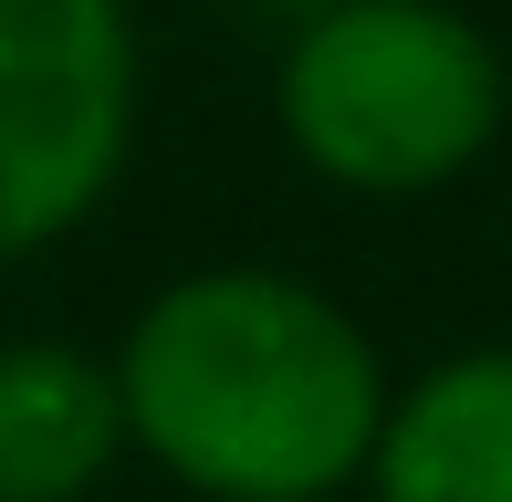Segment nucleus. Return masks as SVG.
I'll list each match as a JSON object with an SVG mask.
<instances>
[{
  "instance_id": "0eeeda50",
  "label": "nucleus",
  "mask_w": 512,
  "mask_h": 502,
  "mask_svg": "<svg viewBox=\"0 0 512 502\" xmlns=\"http://www.w3.org/2000/svg\"><path fill=\"white\" fill-rule=\"evenodd\" d=\"M502 53H512V42H502Z\"/></svg>"
},
{
  "instance_id": "423d86ee",
  "label": "nucleus",
  "mask_w": 512,
  "mask_h": 502,
  "mask_svg": "<svg viewBox=\"0 0 512 502\" xmlns=\"http://www.w3.org/2000/svg\"><path fill=\"white\" fill-rule=\"evenodd\" d=\"M304 11H324V0H304Z\"/></svg>"
},
{
  "instance_id": "7ed1b4c3",
  "label": "nucleus",
  "mask_w": 512,
  "mask_h": 502,
  "mask_svg": "<svg viewBox=\"0 0 512 502\" xmlns=\"http://www.w3.org/2000/svg\"><path fill=\"white\" fill-rule=\"evenodd\" d=\"M136 147L126 0H0V262L105 210Z\"/></svg>"
},
{
  "instance_id": "f257e3e1",
  "label": "nucleus",
  "mask_w": 512,
  "mask_h": 502,
  "mask_svg": "<svg viewBox=\"0 0 512 502\" xmlns=\"http://www.w3.org/2000/svg\"><path fill=\"white\" fill-rule=\"evenodd\" d=\"M126 450L199 502H335L387 429V356L304 272L209 262L136 304L115 335Z\"/></svg>"
},
{
  "instance_id": "20e7f679",
  "label": "nucleus",
  "mask_w": 512,
  "mask_h": 502,
  "mask_svg": "<svg viewBox=\"0 0 512 502\" xmlns=\"http://www.w3.org/2000/svg\"><path fill=\"white\" fill-rule=\"evenodd\" d=\"M366 492L377 502H512V346H460L429 377L387 387Z\"/></svg>"
},
{
  "instance_id": "39448f33",
  "label": "nucleus",
  "mask_w": 512,
  "mask_h": 502,
  "mask_svg": "<svg viewBox=\"0 0 512 502\" xmlns=\"http://www.w3.org/2000/svg\"><path fill=\"white\" fill-rule=\"evenodd\" d=\"M126 461L115 367L63 335L0 346V502H84Z\"/></svg>"
},
{
  "instance_id": "f03ea898",
  "label": "nucleus",
  "mask_w": 512,
  "mask_h": 502,
  "mask_svg": "<svg viewBox=\"0 0 512 502\" xmlns=\"http://www.w3.org/2000/svg\"><path fill=\"white\" fill-rule=\"evenodd\" d=\"M272 116L324 189L429 199L502 147L512 53L450 0H324L283 42Z\"/></svg>"
}]
</instances>
